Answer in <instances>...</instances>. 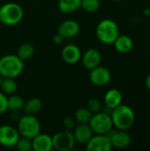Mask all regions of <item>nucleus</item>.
Returning <instances> with one entry per match:
<instances>
[{"instance_id":"nucleus-1","label":"nucleus","mask_w":150,"mask_h":151,"mask_svg":"<svg viewBox=\"0 0 150 151\" xmlns=\"http://www.w3.org/2000/svg\"><path fill=\"white\" fill-rule=\"evenodd\" d=\"M113 127L118 130L130 129L135 121V114L133 110L126 104H119L116 108L112 109L111 113Z\"/></svg>"},{"instance_id":"nucleus-2","label":"nucleus","mask_w":150,"mask_h":151,"mask_svg":"<svg viewBox=\"0 0 150 151\" xmlns=\"http://www.w3.org/2000/svg\"><path fill=\"white\" fill-rule=\"evenodd\" d=\"M95 34L98 40L103 44H113L115 40L118 38L119 34V27L118 24L111 19H102L96 26Z\"/></svg>"},{"instance_id":"nucleus-3","label":"nucleus","mask_w":150,"mask_h":151,"mask_svg":"<svg viewBox=\"0 0 150 151\" xmlns=\"http://www.w3.org/2000/svg\"><path fill=\"white\" fill-rule=\"evenodd\" d=\"M24 69V61L17 55L9 54L0 58V75L2 77L17 78Z\"/></svg>"},{"instance_id":"nucleus-4","label":"nucleus","mask_w":150,"mask_h":151,"mask_svg":"<svg viewBox=\"0 0 150 151\" xmlns=\"http://www.w3.org/2000/svg\"><path fill=\"white\" fill-rule=\"evenodd\" d=\"M24 16L23 8L17 3H6L0 7V21L5 26L19 24Z\"/></svg>"},{"instance_id":"nucleus-5","label":"nucleus","mask_w":150,"mask_h":151,"mask_svg":"<svg viewBox=\"0 0 150 151\" xmlns=\"http://www.w3.org/2000/svg\"><path fill=\"white\" fill-rule=\"evenodd\" d=\"M18 131L20 136L33 139L41 133V124L34 115L25 114L18 121Z\"/></svg>"},{"instance_id":"nucleus-6","label":"nucleus","mask_w":150,"mask_h":151,"mask_svg":"<svg viewBox=\"0 0 150 151\" xmlns=\"http://www.w3.org/2000/svg\"><path fill=\"white\" fill-rule=\"evenodd\" d=\"M88 125L95 134H106L113 127L111 115L104 111L94 113Z\"/></svg>"},{"instance_id":"nucleus-7","label":"nucleus","mask_w":150,"mask_h":151,"mask_svg":"<svg viewBox=\"0 0 150 151\" xmlns=\"http://www.w3.org/2000/svg\"><path fill=\"white\" fill-rule=\"evenodd\" d=\"M53 150L58 151H70L75 146V139L72 131L63 130L52 136Z\"/></svg>"},{"instance_id":"nucleus-8","label":"nucleus","mask_w":150,"mask_h":151,"mask_svg":"<svg viewBox=\"0 0 150 151\" xmlns=\"http://www.w3.org/2000/svg\"><path fill=\"white\" fill-rule=\"evenodd\" d=\"M106 134L109 136L112 147L116 149H126L132 144V136L126 130L111 129Z\"/></svg>"},{"instance_id":"nucleus-9","label":"nucleus","mask_w":150,"mask_h":151,"mask_svg":"<svg viewBox=\"0 0 150 151\" xmlns=\"http://www.w3.org/2000/svg\"><path fill=\"white\" fill-rule=\"evenodd\" d=\"M20 134L17 128L9 125H0V145L5 148L15 147Z\"/></svg>"},{"instance_id":"nucleus-10","label":"nucleus","mask_w":150,"mask_h":151,"mask_svg":"<svg viewBox=\"0 0 150 151\" xmlns=\"http://www.w3.org/2000/svg\"><path fill=\"white\" fill-rule=\"evenodd\" d=\"M89 71V81L96 87L106 86L111 81V73L104 66L98 65Z\"/></svg>"},{"instance_id":"nucleus-11","label":"nucleus","mask_w":150,"mask_h":151,"mask_svg":"<svg viewBox=\"0 0 150 151\" xmlns=\"http://www.w3.org/2000/svg\"><path fill=\"white\" fill-rule=\"evenodd\" d=\"M112 145L107 134H95L86 144L88 151H111Z\"/></svg>"},{"instance_id":"nucleus-12","label":"nucleus","mask_w":150,"mask_h":151,"mask_svg":"<svg viewBox=\"0 0 150 151\" xmlns=\"http://www.w3.org/2000/svg\"><path fill=\"white\" fill-rule=\"evenodd\" d=\"M81 63L82 65L88 69L91 70L98 65H101L102 62V54L101 52L95 48H90L87 50L81 55Z\"/></svg>"},{"instance_id":"nucleus-13","label":"nucleus","mask_w":150,"mask_h":151,"mask_svg":"<svg viewBox=\"0 0 150 151\" xmlns=\"http://www.w3.org/2000/svg\"><path fill=\"white\" fill-rule=\"evenodd\" d=\"M81 55L82 53L80 49L77 45L72 43L65 45L61 51L62 59L69 65H74L78 63L81 58Z\"/></svg>"},{"instance_id":"nucleus-14","label":"nucleus","mask_w":150,"mask_h":151,"mask_svg":"<svg viewBox=\"0 0 150 151\" xmlns=\"http://www.w3.org/2000/svg\"><path fill=\"white\" fill-rule=\"evenodd\" d=\"M80 30V24L73 19H66L61 22L57 27V33L64 38H72L76 36Z\"/></svg>"},{"instance_id":"nucleus-15","label":"nucleus","mask_w":150,"mask_h":151,"mask_svg":"<svg viewBox=\"0 0 150 151\" xmlns=\"http://www.w3.org/2000/svg\"><path fill=\"white\" fill-rule=\"evenodd\" d=\"M32 150L34 151H51L53 150L52 136L39 133L32 139Z\"/></svg>"},{"instance_id":"nucleus-16","label":"nucleus","mask_w":150,"mask_h":151,"mask_svg":"<svg viewBox=\"0 0 150 151\" xmlns=\"http://www.w3.org/2000/svg\"><path fill=\"white\" fill-rule=\"evenodd\" d=\"M72 134L76 142L86 145L94 135V133L88 124H79L73 128Z\"/></svg>"},{"instance_id":"nucleus-17","label":"nucleus","mask_w":150,"mask_h":151,"mask_svg":"<svg viewBox=\"0 0 150 151\" xmlns=\"http://www.w3.org/2000/svg\"><path fill=\"white\" fill-rule=\"evenodd\" d=\"M113 44L118 52L125 54V53H128L132 50V49L133 47V41L128 35H119L118 36V38L115 40V42H113Z\"/></svg>"},{"instance_id":"nucleus-18","label":"nucleus","mask_w":150,"mask_h":151,"mask_svg":"<svg viewBox=\"0 0 150 151\" xmlns=\"http://www.w3.org/2000/svg\"><path fill=\"white\" fill-rule=\"evenodd\" d=\"M122 101H123L122 93L117 88L109 89L104 96L105 105L111 109H114L119 104H121Z\"/></svg>"},{"instance_id":"nucleus-19","label":"nucleus","mask_w":150,"mask_h":151,"mask_svg":"<svg viewBox=\"0 0 150 151\" xmlns=\"http://www.w3.org/2000/svg\"><path fill=\"white\" fill-rule=\"evenodd\" d=\"M42 108V102L38 97H32L25 102L23 111L26 114L35 115Z\"/></svg>"},{"instance_id":"nucleus-20","label":"nucleus","mask_w":150,"mask_h":151,"mask_svg":"<svg viewBox=\"0 0 150 151\" xmlns=\"http://www.w3.org/2000/svg\"><path fill=\"white\" fill-rule=\"evenodd\" d=\"M58 9L64 13H72L79 10L81 6V0H59Z\"/></svg>"},{"instance_id":"nucleus-21","label":"nucleus","mask_w":150,"mask_h":151,"mask_svg":"<svg viewBox=\"0 0 150 151\" xmlns=\"http://www.w3.org/2000/svg\"><path fill=\"white\" fill-rule=\"evenodd\" d=\"M25 101L24 99L19 96V95H10L9 97H7V107L8 110L13 113H17L23 110Z\"/></svg>"},{"instance_id":"nucleus-22","label":"nucleus","mask_w":150,"mask_h":151,"mask_svg":"<svg viewBox=\"0 0 150 151\" xmlns=\"http://www.w3.org/2000/svg\"><path fill=\"white\" fill-rule=\"evenodd\" d=\"M17 88H18V85L14 78L2 77L1 83H0V90L4 95L10 96V95L14 94L17 90Z\"/></svg>"},{"instance_id":"nucleus-23","label":"nucleus","mask_w":150,"mask_h":151,"mask_svg":"<svg viewBox=\"0 0 150 151\" xmlns=\"http://www.w3.org/2000/svg\"><path fill=\"white\" fill-rule=\"evenodd\" d=\"M34 46L29 42H24L19 46L16 55L22 61H27V60L30 59L34 56Z\"/></svg>"},{"instance_id":"nucleus-24","label":"nucleus","mask_w":150,"mask_h":151,"mask_svg":"<svg viewBox=\"0 0 150 151\" xmlns=\"http://www.w3.org/2000/svg\"><path fill=\"white\" fill-rule=\"evenodd\" d=\"M93 113L87 107H80L77 109L74 113V119L78 124H88Z\"/></svg>"},{"instance_id":"nucleus-25","label":"nucleus","mask_w":150,"mask_h":151,"mask_svg":"<svg viewBox=\"0 0 150 151\" xmlns=\"http://www.w3.org/2000/svg\"><path fill=\"white\" fill-rule=\"evenodd\" d=\"M84 11L88 12H95L100 8L99 0H81V6Z\"/></svg>"},{"instance_id":"nucleus-26","label":"nucleus","mask_w":150,"mask_h":151,"mask_svg":"<svg viewBox=\"0 0 150 151\" xmlns=\"http://www.w3.org/2000/svg\"><path fill=\"white\" fill-rule=\"evenodd\" d=\"M15 147L19 151H29L32 150V140L24 136H19Z\"/></svg>"},{"instance_id":"nucleus-27","label":"nucleus","mask_w":150,"mask_h":151,"mask_svg":"<svg viewBox=\"0 0 150 151\" xmlns=\"http://www.w3.org/2000/svg\"><path fill=\"white\" fill-rule=\"evenodd\" d=\"M86 107L94 114L96 113L98 111H101L102 110V104L100 103V101L96 98H90L88 100L87 102V105Z\"/></svg>"},{"instance_id":"nucleus-28","label":"nucleus","mask_w":150,"mask_h":151,"mask_svg":"<svg viewBox=\"0 0 150 151\" xmlns=\"http://www.w3.org/2000/svg\"><path fill=\"white\" fill-rule=\"evenodd\" d=\"M75 119H73L71 117H65L63 119V125L65 128V130L68 131H72L73 128L75 127Z\"/></svg>"},{"instance_id":"nucleus-29","label":"nucleus","mask_w":150,"mask_h":151,"mask_svg":"<svg viewBox=\"0 0 150 151\" xmlns=\"http://www.w3.org/2000/svg\"><path fill=\"white\" fill-rule=\"evenodd\" d=\"M7 110V96L0 91V115L4 113Z\"/></svg>"},{"instance_id":"nucleus-30","label":"nucleus","mask_w":150,"mask_h":151,"mask_svg":"<svg viewBox=\"0 0 150 151\" xmlns=\"http://www.w3.org/2000/svg\"><path fill=\"white\" fill-rule=\"evenodd\" d=\"M64 37L61 35H59L58 33L57 34V35H54V37H53V42L56 43V44H61L63 42H64Z\"/></svg>"},{"instance_id":"nucleus-31","label":"nucleus","mask_w":150,"mask_h":151,"mask_svg":"<svg viewBox=\"0 0 150 151\" xmlns=\"http://www.w3.org/2000/svg\"><path fill=\"white\" fill-rule=\"evenodd\" d=\"M145 87L148 90L150 91V73L148 74V76L145 79Z\"/></svg>"},{"instance_id":"nucleus-32","label":"nucleus","mask_w":150,"mask_h":151,"mask_svg":"<svg viewBox=\"0 0 150 151\" xmlns=\"http://www.w3.org/2000/svg\"><path fill=\"white\" fill-rule=\"evenodd\" d=\"M143 14L147 17H150V8H145L143 10Z\"/></svg>"},{"instance_id":"nucleus-33","label":"nucleus","mask_w":150,"mask_h":151,"mask_svg":"<svg viewBox=\"0 0 150 151\" xmlns=\"http://www.w3.org/2000/svg\"><path fill=\"white\" fill-rule=\"evenodd\" d=\"M114 2H116V3H119V2H121L122 0H113Z\"/></svg>"},{"instance_id":"nucleus-34","label":"nucleus","mask_w":150,"mask_h":151,"mask_svg":"<svg viewBox=\"0 0 150 151\" xmlns=\"http://www.w3.org/2000/svg\"><path fill=\"white\" fill-rule=\"evenodd\" d=\"M1 80H2V76L0 75V83H1Z\"/></svg>"},{"instance_id":"nucleus-35","label":"nucleus","mask_w":150,"mask_h":151,"mask_svg":"<svg viewBox=\"0 0 150 151\" xmlns=\"http://www.w3.org/2000/svg\"><path fill=\"white\" fill-rule=\"evenodd\" d=\"M0 125H1V123H0Z\"/></svg>"},{"instance_id":"nucleus-36","label":"nucleus","mask_w":150,"mask_h":151,"mask_svg":"<svg viewBox=\"0 0 150 151\" xmlns=\"http://www.w3.org/2000/svg\"><path fill=\"white\" fill-rule=\"evenodd\" d=\"M0 58H1V56H0Z\"/></svg>"}]
</instances>
